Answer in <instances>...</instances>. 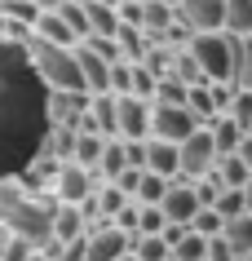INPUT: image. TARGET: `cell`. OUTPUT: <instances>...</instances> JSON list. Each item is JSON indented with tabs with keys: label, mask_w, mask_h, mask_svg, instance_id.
<instances>
[{
	"label": "cell",
	"mask_w": 252,
	"mask_h": 261,
	"mask_svg": "<svg viewBox=\"0 0 252 261\" xmlns=\"http://www.w3.org/2000/svg\"><path fill=\"white\" fill-rule=\"evenodd\" d=\"M164 191H168V177H159V173H151V168H142L137 186H133V199H137V204H159Z\"/></svg>",
	"instance_id": "5bb4252c"
},
{
	"label": "cell",
	"mask_w": 252,
	"mask_h": 261,
	"mask_svg": "<svg viewBox=\"0 0 252 261\" xmlns=\"http://www.w3.org/2000/svg\"><path fill=\"white\" fill-rule=\"evenodd\" d=\"M31 5H40V9H44V5H58V0H31Z\"/></svg>",
	"instance_id": "ac0fdd59"
},
{
	"label": "cell",
	"mask_w": 252,
	"mask_h": 261,
	"mask_svg": "<svg viewBox=\"0 0 252 261\" xmlns=\"http://www.w3.org/2000/svg\"><path fill=\"white\" fill-rule=\"evenodd\" d=\"M199 115L186 102H151V133L146 138H164V142H186L199 128Z\"/></svg>",
	"instance_id": "277c9868"
},
{
	"label": "cell",
	"mask_w": 252,
	"mask_h": 261,
	"mask_svg": "<svg viewBox=\"0 0 252 261\" xmlns=\"http://www.w3.org/2000/svg\"><path fill=\"white\" fill-rule=\"evenodd\" d=\"M199 208H204V199H199V191L190 186V181H168L164 199H159V213H164L168 226H190V217H195Z\"/></svg>",
	"instance_id": "9c48e42d"
},
{
	"label": "cell",
	"mask_w": 252,
	"mask_h": 261,
	"mask_svg": "<svg viewBox=\"0 0 252 261\" xmlns=\"http://www.w3.org/2000/svg\"><path fill=\"white\" fill-rule=\"evenodd\" d=\"M177 18L190 36L226 27V0H177Z\"/></svg>",
	"instance_id": "30bf717a"
},
{
	"label": "cell",
	"mask_w": 252,
	"mask_h": 261,
	"mask_svg": "<svg viewBox=\"0 0 252 261\" xmlns=\"http://www.w3.org/2000/svg\"><path fill=\"white\" fill-rule=\"evenodd\" d=\"M239 261H252V252H243V257H239Z\"/></svg>",
	"instance_id": "d6986e66"
},
{
	"label": "cell",
	"mask_w": 252,
	"mask_h": 261,
	"mask_svg": "<svg viewBox=\"0 0 252 261\" xmlns=\"http://www.w3.org/2000/svg\"><path fill=\"white\" fill-rule=\"evenodd\" d=\"M133 261H168L164 234H133Z\"/></svg>",
	"instance_id": "9a60e30c"
},
{
	"label": "cell",
	"mask_w": 252,
	"mask_h": 261,
	"mask_svg": "<svg viewBox=\"0 0 252 261\" xmlns=\"http://www.w3.org/2000/svg\"><path fill=\"white\" fill-rule=\"evenodd\" d=\"M235 84L252 89V36H239V54H235Z\"/></svg>",
	"instance_id": "2e32d148"
},
{
	"label": "cell",
	"mask_w": 252,
	"mask_h": 261,
	"mask_svg": "<svg viewBox=\"0 0 252 261\" xmlns=\"http://www.w3.org/2000/svg\"><path fill=\"white\" fill-rule=\"evenodd\" d=\"M142 168H151V173H159V177L177 181V142L146 138L142 142Z\"/></svg>",
	"instance_id": "8fae6325"
},
{
	"label": "cell",
	"mask_w": 252,
	"mask_h": 261,
	"mask_svg": "<svg viewBox=\"0 0 252 261\" xmlns=\"http://www.w3.org/2000/svg\"><path fill=\"white\" fill-rule=\"evenodd\" d=\"M133 252V234H124L115 221H98L84 230V261H120Z\"/></svg>",
	"instance_id": "52a82bcc"
},
{
	"label": "cell",
	"mask_w": 252,
	"mask_h": 261,
	"mask_svg": "<svg viewBox=\"0 0 252 261\" xmlns=\"http://www.w3.org/2000/svg\"><path fill=\"white\" fill-rule=\"evenodd\" d=\"M186 54L195 58L199 75H204L208 84H235L239 36H230V31H199V36H190Z\"/></svg>",
	"instance_id": "3957f363"
},
{
	"label": "cell",
	"mask_w": 252,
	"mask_h": 261,
	"mask_svg": "<svg viewBox=\"0 0 252 261\" xmlns=\"http://www.w3.org/2000/svg\"><path fill=\"white\" fill-rule=\"evenodd\" d=\"M22 49H27V62L36 71V80L44 84V93L49 89H84L80 62H75V44H49L40 36H27Z\"/></svg>",
	"instance_id": "7a4b0ae2"
},
{
	"label": "cell",
	"mask_w": 252,
	"mask_h": 261,
	"mask_svg": "<svg viewBox=\"0 0 252 261\" xmlns=\"http://www.w3.org/2000/svg\"><path fill=\"white\" fill-rule=\"evenodd\" d=\"M44 128V84L36 80L22 40L0 31V177H14L40 151Z\"/></svg>",
	"instance_id": "6da1fadb"
},
{
	"label": "cell",
	"mask_w": 252,
	"mask_h": 261,
	"mask_svg": "<svg viewBox=\"0 0 252 261\" xmlns=\"http://www.w3.org/2000/svg\"><path fill=\"white\" fill-rule=\"evenodd\" d=\"M98 173L93 168L75 164V160H58V173H53V186H49V199L58 204H84L89 195L98 191Z\"/></svg>",
	"instance_id": "5b68a950"
},
{
	"label": "cell",
	"mask_w": 252,
	"mask_h": 261,
	"mask_svg": "<svg viewBox=\"0 0 252 261\" xmlns=\"http://www.w3.org/2000/svg\"><path fill=\"white\" fill-rule=\"evenodd\" d=\"M164 5H173V9H177V0H164Z\"/></svg>",
	"instance_id": "ffe728a7"
},
{
	"label": "cell",
	"mask_w": 252,
	"mask_h": 261,
	"mask_svg": "<svg viewBox=\"0 0 252 261\" xmlns=\"http://www.w3.org/2000/svg\"><path fill=\"white\" fill-rule=\"evenodd\" d=\"M230 36H252V0H226V27Z\"/></svg>",
	"instance_id": "4fadbf2b"
},
{
	"label": "cell",
	"mask_w": 252,
	"mask_h": 261,
	"mask_svg": "<svg viewBox=\"0 0 252 261\" xmlns=\"http://www.w3.org/2000/svg\"><path fill=\"white\" fill-rule=\"evenodd\" d=\"M248 133H252V124H248Z\"/></svg>",
	"instance_id": "44dd1931"
},
{
	"label": "cell",
	"mask_w": 252,
	"mask_h": 261,
	"mask_svg": "<svg viewBox=\"0 0 252 261\" xmlns=\"http://www.w3.org/2000/svg\"><path fill=\"white\" fill-rule=\"evenodd\" d=\"M164 213H159V204H137V230L133 234H164Z\"/></svg>",
	"instance_id": "e0dca14e"
},
{
	"label": "cell",
	"mask_w": 252,
	"mask_h": 261,
	"mask_svg": "<svg viewBox=\"0 0 252 261\" xmlns=\"http://www.w3.org/2000/svg\"><path fill=\"white\" fill-rule=\"evenodd\" d=\"M221 239H226L230 248H235V257L252 252V213H235V217H226Z\"/></svg>",
	"instance_id": "7c38bea8"
},
{
	"label": "cell",
	"mask_w": 252,
	"mask_h": 261,
	"mask_svg": "<svg viewBox=\"0 0 252 261\" xmlns=\"http://www.w3.org/2000/svg\"><path fill=\"white\" fill-rule=\"evenodd\" d=\"M151 133V97L115 93V138H146Z\"/></svg>",
	"instance_id": "ba28073f"
},
{
	"label": "cell",
	"mask_w": 252,
	"mask_h": 261,
	"mask_svg": "<svg viewBox=\"0 0 252 261\" xmlns=\"http://www.w3.org/2000/svg\"><path fill=\"white\" fill-rule=\"evenodd\" d=\"M212 164H217V146H212L208 124H199L186 142H177V177L195 181V177H204V173H212Z\"/></svg>",
	"instance_id": "8992f818"
}]
</instances>
